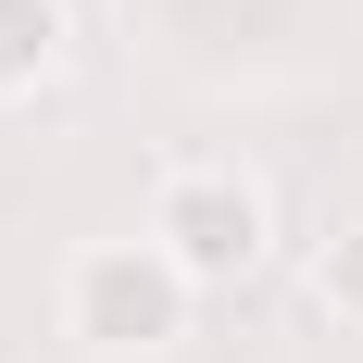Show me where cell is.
<instances>
[{
    "instance_id": "cell-4",
    "label": "cell",
    "mask_w": 363,
    "mask_h": 363,
    "mask_svg": "<svg viewBox=\"0 0 363 363\" xmlns=\"http://www.w3.org/2000/svg\"><path fill=\"white\" fill-rule=\"evenodd\" d=\"M313 301H326L338 326H363V225H338L326 251H313Z\"/></svg>"
},
{
    "instance_id": "cell-2",
    "label": "cell",
    "mask_w": 363,
    "mask_h": 363,
    "mask_svg": "<svg viewBox=\"0 0 363 363\" xmlns=\"http://www.w3.org/2000/svg\"><path fill=\"white\" fill-rule=\"evenodd\" d=\"M150 238L188 289H238L263 251H276V201H263L251 163H176L150 188Z\"/></svg>"
},
{
    "instance_id": "cell-3",
    "label": "cell",
    "mask_w": 363,
    "mask_h": 363,
    "mask_svg": "<svg viewBox=\"0 0 363 363\" xmlns=\"http://www.w3.org/2000/svg\"><path fill=\"white\" fill-rule=\"evenodd\" d=\"M63 50H75V0H0V101L50 88Z\"/></svg>"
},
{
    "instance_id": "cell-1",
    "label": "cell",
    "mask_w": 363,
    "mask_h": 363,
    "mask_svg": "<svg viewBox=\"0 0 363 363\" xmlns=\"http://www.w3.org/2000/svg\"><path fill=\"white\" fill-rule=\"evenodd\" d=\"M188 313H201V289L163 263L150 225H138V238H88V251L63 263V338H88V351H113V363L176 351Z\"/></svg>"
}]
</instances>
